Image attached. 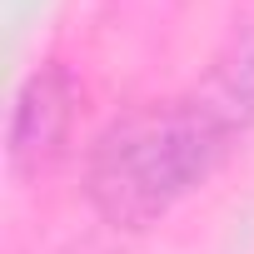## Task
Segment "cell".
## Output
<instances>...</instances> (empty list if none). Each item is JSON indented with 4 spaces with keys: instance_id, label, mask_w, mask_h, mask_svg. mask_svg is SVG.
Segmentation results:
<instances>
[{
    "instance_id": "obj_1",
    "label": "cell",
    "mask_w": 254,
    "mask_h": 254,
    "mask_svg": "<svg viewBox=\"0 0 254 254\" xmlns=\"http://www.w3.org/2000/svg\"><path fill=\"white\" fill-rule=\"evenodd\" d=\"M254 130V45L214 65L204 85L125 110L85 160V199L115 229H150L194 194Z\"/></svg>"
},
{
    "instance_id": "obj_2",
    "label": "cell",
    "mask_w": 254,
    "mask_h": 254,
    "mask_svg": "<svg viewBox=\"0 0 254 254\" xmlns=\"http://www.w3.org/2000/svg\"><path fill=\"white\" fill-rule=\"evenodd\" d=\"M75 100L80 85L65 65H40L10 110V165L15 170H40L45 160L60 155L65 135H70V120H75Z\"/></svg>"
}]
</instances>
